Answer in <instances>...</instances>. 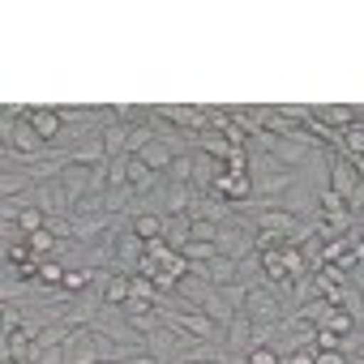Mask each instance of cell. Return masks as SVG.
<instances>
[{"mask_svg":"<svg viewBox=\"0 0 364 364\" xmlns=\"http://www.w3.org/2000/svg\"><path fill=\"white\" fill-rule=\"evenodd\" d=\"M159 116H163V120H171L176 129L193 133V137L210 129V116H206V107H189V103H159Z\"/></svg>","mask_w":364,"mask_h":364,"instance_id":"obj_1","label":"cell"},{"mask_svg":"<svg viewBox=\"0 0 364 364\" xmlns=\"http://www.w3.org/2000/svg\"><path fill=\"white\" fill-rule=\"evenodd\" d=\"M31 202H35L43 215H73V198L65 193L60 180H43V185H35Z\"/></svg>","mask_w":364,"mask_h":364,"instance_id":"obj_2","label":"cell"},{"mask_svg":"<svg viewBox=\"0 0 364 364\" xmlns=\"http://www.w3.org/2000/svg\"><path fill=\"white\" fill-rule=\"evenodd\" d=\"M141 257H146V240L137 236V232H129V236H120L116 240V274H137V266H141Z\"/></svg>","mask_w":364,"mask_h":364,"instance_id":"obj_3","label":"cell"},{"mask_svg":"<svg viewBox=\"0 0 364 364\" xmlns=\"http://www.w3.org/2000/svg\"><path fill=\"white\" fill-rule=\"evenodd\" d=\"M355 189H360V167L351 159H334L330 163V193H338L343 202H351Z\"/></svg>","mask_w":364,"mask_h":364,"instance_id":"obj_4","label":"cell"},{"mask_svg":"<svg viewBox=\"0 0 364 364\" xmlns=\"http://www.w3.org/2000/svg\"><path fill=\"white\" fill-rule=\"evenodd\" d=\"M223 171H228V163H219V159L193 150V189H198V193H215V185H219Z\"/></svg>","mask_w":364,"mask_h":364,"instance_id":"obj_5","label":"cell"},{"mask_svg":"<svg viewBox=\"0 0 364 364\" xmlns=\"http://www.w3.org/2000/svg\"><path fill=\"white\" fill-rule=\"evenodd\" d=\"M189 219H193V223H228V219H232V206H228L223 198H215V193H202V198H193Z\"/></svg>","mask_w":364,"mask_h":364,"instance_id":"obj_6","label":"cell"},{"mask_svg":"<svg viewBox=\"0 0 364 364\" xmlns=\"http://www.w3.org/2000/svg\"><path fill=\"white\" fill-rule=\"evenodd\" d=\"M193 240V219L189 215H163V245H171L176 253H185Z\"/></svg>","mask_w":364,"mask_h":364,"instance_id":"obj_7","label":"cell"},{"mask_svg":"<svg viewBox=\"0 0 364 364\" xmlns=\"http://www.w3.org/2000/svg\"><path fill=\"white\" fill-rule=\"evenodd\" d=\"M223 330H228V351L232 355H249L253 351V321H249V313H236Z\"/></svg>","mask_w":364,"mask_h":364,"instance_id":"obj_8","label":"cell"},{"mask_svg":"<svg viewBox=\"0 0 364 364\" xmlns=\"http://www.w3.org/2000/svg\"><path fill=\"white\" fill-rule=\"evenodd\" d=\"M22 159H39V154H48V141L39 137V129L31 124V120H22L18 129H14V141H9Z\"/></svg>","mask_w":364,"mask_h":364,"instance_id":"obj_9","label":"cell"},{"mask_svg":"<svg viewBox=\"0 0 364 364\" xmlns=\"http://www.w3.org/2000/svg\"><path fill=\"white\" fill-rule=\"evenodd\" d=\"M146 351H150L154 360L171 364V360L180 355V334H176V330H167V326H159L154 334H146Z\"/></svg>","mask_w":364,"mask_h":364,"instance_id":"obj_10","label":"cell"},{"mask_svg":"<svg viewBox=\"0 0 364 364\" xmlns=\"http://www.w3.org/2000/svg\"><path fill=\"white\" fill-rule=\"evenodd\" d=\"M313 116H317L321 124H330V129L347 133V129L355 124V103H330V107H313Z\"/></svg>","mask_w":364,"mask_h":364,"instance_id":"obj_11","label":"cell"},{"mask_svg":"<svg viewBox=\"0 0 364 364\" xmlns=\"http://www.w3.org/2000/svg\"><path fill=\"white\" fill-rule=\"evenodd\" d=\"M107 236V215H73V240L95 245Z\"/></svg>","mask_w":364,"mask_h":364,"instance_id":"obj_12","label":"cell"},{"mask_svg":"<svg viewBox=\"0 0 364 364\" xmlns=\"http://www.w3.org/2000/svg\"><path fill=\"white\" fill-rule=\"evenodd\" d=\"M69 163H77V167H99V163H107L103 133H99V137H90V141H82V146H73V150H69Z\"/></svg>","mask_w":364,"mask_h":364,"instance_id":"obj_13","label":"cell"},{"mask_svg":"<svg viewBox=\"0 0 364 364\" xmlns=\"http://www.w3.org/2000/svg\"><path fill=\"white\" fill-rule=\"evenodd\" d=\"M90 171H95V167H77V163H69V167L60 171V185H65V193H69L73 202L90 193Z\"/></svg>","mask_w":364,"mask_h":364,"instance_id":"obj_14","label":"cell"},{"mask_svg":"<svg viewBox=\"0 0 364 364\" xmlns=\"http://www.w3.org/2000/svg\"><path fill=\"white\" fill-rule=\"evenodd\" d=\"M236 283H240L245 291H253V287L270 283V279H266V270H262V257H257V253H249V257H240V262H236Z\"/></svg>","mask_w":364,"mask_h":364,"instance_id":"obj_15","label":"cell"},{"mask_svg":"<svg viewBox=\"0 0 364 364\" xmlns=\"http://www.w3.org/2000/svg\"><path fill=\"white\" fill-rule=\"evenodd\" d=\"M202 313H206V317H210L215 326H228V321H232L236 313H245V309H236V304L228 300V291H223V287H215V296H210V300L202 304Z\"/></svg>","mask_w":364,"mask_h":364,"instance_id":"obj_16","label":"cell"},{"mask_svg":"<svg viewBox=\"0 0 364 364\" xmlns=\"http://www.w3.org/2000/svg\"><path fill=\"white\" fill-rule=\"evenodd\" d=\"M31 124L39 129V137H43L48 146H52V141L60 137V129H65V124H60V112H56V107H35V112H31Z\"/></svg>","mask_w":364,"mask_h":364,"instance_id":"obj_17","label":"cell"},{"mask_svg":"<svg viewBox=\"0 0 364 364\" xmlns=\"http://www.w3.org/2000/svg\"><path fill=\"white\" fill-rule=\"evenodd\" d=\"M137 159H141L146 167H154V171H167V167H171V163H176L180 154H176V150H171L167 141H159V137H154V141H150V146H146V150H141Z\"/></svg>","mask_w":364,"mask_h":364,"instance_id":"obj_18","label":"cell"},{"mask_svg":"<svg viewBox=\"0 0 364 364\" xmlns=\"http://www.w3.org/2000/svg\"><path fill=\"white\" fill-rule=\"evenodd\" d=\"M133 202H137V189H133V185L103 193V210H107V215H129V219H133Z\"/></svg>","mask_w":364,"mask_h":364,"instance_id":"obj_19","label":"cell"},{"mask_svg":"<svg viewBox=\"0 0 364 364\" xmlns=\"http://www.w3.org/2000/svg\"><path fill=\"white\" fill-rule=\"evenodd\" d=\"M198 150L202 154H210V159H219V163H228V154L236 150L223 133H215V129H206V133H198Z\"/></svg>","mask_w":364,"mask_h":364,"instance_id":"obj_20","label":"cell"},{"mask_svg":"<svg viewBox=\"0 0 364 364\" xmlns=\"http://www.w3.org/2000/svg\"><path fill=\"white\" fill-rule=\"evenodd\" d=\"M129 124H112V129H103V146H107V159H120V154H129Z\"/></svg>","mask_w":364,"mask_h":364,"instance_id":"obj_21","label":"cell"},{"mask_svg":"<svg viewBox=\"0 0 364 364\" xmlns=\"http://www.w3.org/2000/svg\"><path fill=\"white\" fill-rule=\"evenodd\" d=\"M206 279H210L215 287H228V283H236V262L219 253L215 262H206Z\"/></svg>","mask_w":364,"mask_h":364,"instance_id":"obj_22","label":"cell"},{"mask_svg":"<svg viewBox=\"0 0 364 364\" xmlns=\"http://www.w3.org/2000/svg\"><path fill=\"white\" fill-rule=\"evenodd\" d=\"M133 296V274H112L107 291H103V304H124Z\"/></svg>","mask_w":364,"mask_h":364,"instance_id":"obj_23","label":"cell"},{"mask_svg":"<svg viewBox=\"0 0 364 364\" xmlns=\"http://www.w3.org/2000/svg\"><path fill=\"white\" fill-rule=\"evenodd\" d=\"M163 176H167V185H193V154H180Z\"/></svg>","mask_w":364,"mask_h":364,"instance_id":"obj_24","label":"cell"},{"mask_svg":"<svg viewBox=\"0 0 364 364\" xmlns=\"http://www.w3.org/2000/svg\"><path fill=\"white\" fill-rule=\"evenodd\" d=\"M133 232L150 245V240H163V215H137L133 219Z\"/></svg>","mask_w":364,"mask_h":364,"instance_id":"obj_25","label":"cell"},{"mask_svg":"<svg viewBox=\"0 0 364 364\" xmlns=\"http://www.w3.org/2000/svg\"><path fill=\"white\" fill-rule=\"evenodd\" d=\"M300 257H304L309 270H321V266H326V240H321V236H309V240L300 245Z\"/></svg>","mask_w":364,"mask_h":364,"instance_id":"obj_26","label":"cell"},{"mask_svg":"<svg viewBox=\"0 0 364 364\" xmlns=\"http://www.w3.org/2000/svg\"><path fill=\"white\" fill-rule=\"evenodd\" d=\"M317 274V291L326 296V291H334V287H347V270H338V266H321V270H313Z\"/></svg>","mask_w":364,"mask_h":364,"instance_id":"obj_27","label":"cell"},{"mask_svg":"<svg viewBox=\"0 0 364 364\" xmlns=\"http://www.w3.org/2000/svg\"><path fill=\"white\" fill-rule=\"evenodd\" d=\"M326 313H330V300H326V296H317V300L300 304L291 317H300V321H309V326H321V321H326Z\"/></svg>","mask_w":364,"mask_h":364,"instance_id":"obj_28","label":"cell"},{"mask_svg":"<svg viewBox=\"0 0 364 364\" xmlns=\"http://www.w3.org/2000/svg\"><path fill=\"white\" fill-rule=\"evenodd\" d=\"M321 326H326V330H334V334H343V338H347V334H351V330H355V313H347V309H330V313H326V321H321Z\"/></svg>","mask_w":364,"mask_h":364,"instance_id":"obj_29","label":"cell"},{"mask_svg":"<svg viewBox=\"0 0 364 364\" xmlns=\"http://www.w3.org/2000/svg\"><path fill=\"white\" fill-rule=\"evenodd\" d=\"M26 240H31V253H35V257H52V249H56V236H52L48 228H39V232H31Z\"/></svg>","mask_w":364,"mask_h":364,"instance_id":"obj_30","label":"cell"},{"mask_svg":"<svg viewBox=\"0 0 364 364\" xmlns=\"http://www.w3.org/2000/svg\"><path fill=\"white\" fill-rule=\"evenodd\" d=\"M26 206H31L26 198H0V223H18Z\"/></svg>","mask_w":364,"mask_h":364,"instance_id":"obj_31","label":"cell"},{"mask_svg":"<svg viewBox=\"0 0 364 364\" xmlns=\"http://www.w3.org/2000/svg\"><path fill=\"white\" fill-rule=\"evenodd\" d=\"M69 296H82V291H90V270H65V283H60Z\"/></svg>","mask_w":364,"mask_h":364,"instance_id":"obj_32","label":"cell"},{"mask_svg":"<svg viewBox=\"0 0 364 364\" xmlns=\"http://www.w3.org/2000/svg\"><path fill=\"white\" fill-rule=\"evenodd\" d=\"M133 300L159 304V287H154V279H141V274H133Z\"/></svg>","mask_w":364,"mask_h":364,"instance_id":"obj_33","label":"cell"},{"mask_svg":"<svg viewBox=\"0 0 364 364\" xmlns=\"http://www.w3.org/2000/svg\"><path fill=\"white\" fill-rule=\"evenodd\" d=\"M150 141H154V133H150V124H137V129L129 133V154L137 159V154H141V150H146Z\"/></svg>","mask_w":364,"mask_h":364,"instance_id":"obj_34","label":"cell"},{"mask_svg":"<svg viewBox=\"0 0 364 364\" xmlns=\"http://www.w3.org/2000/svg\"><path fill=\"white\" fill-rule=\"evenodd\" d=\"M73 215H107V210H103V193H86V198H77V202H73Z\"/></svg>","mask_w":364,"mask_h":364,"instance_id":"obj_35","label":"cell"},{"mask_svg":"<svg viewBox=\"0 0 364 364\" xmlns=\"http://www.w3.org/2000/svg\"><path fill=\"white\" fill-rule=\"evenodd\" d=\"M43 223H48V215H43L39 206H26V210H22V219H18V228H22L26 236H31V232H39Z\"/></svg>","mask_w":364,"mask_h":364,"instance_id":"obj_36","label":"cell"},{"mask_svg":"<svg viewBox=\"0 0 364 364\" xmlns=\"http://www.w3.org/2000/svg\"><path fill=\"white\" fill-rule=\"evenodd\" d=\"M185 257H189V262H215V257H219V245H202V240H189Z\"/></svg>","mask_w":364,"mask_h":364,"instance_id":"obj_37","label":"cell"},{"mask_svg":"<svg viewBox=\"0 0 364 364\" xmlns=\"http://www.w3.org/2000/svg\"><path fill=\"white\" fill-rule=\"evenodd\" d=\"M313 347H317V351H343V334H334V330L317 326V338H313Z\"/></svg>","mask_w":364,"mask_h":364,"instance_id":"obj_38","label":"cell"},{"mask_svg":"<svg viewBox=\"0 0 364 364\" xmlns=\"http://www.w3.org/2000/svg\"><path fill=\"white\" fill-rule=\"evenodd\" d=\"M343 146H347V154H351V159H355V154H364V124H360V120L343 133Z\"/></svg>","mask_w":364,"mask_h":364,"instance_id":"obj_39","label":"cell"},{"mask_svg":"<svg viewBox=\"0 0 364 364\" xmlns=\"http://www.w3.org/2000/svg\"><path fill=\"white\" fill-rule=\"evenodd\" d=\"M249 364H283V355L274 347H253L249 351Z\"/></svg>","mask_w":364,"mask_h":364,"instance_id":"obj_40","label":"cell"},{"mask_svg":"<svg viewBox=\"0 0 364 364\" xmlns=\"http://www.w3.org/2000/svg\"><path fill=\"white\" fill-rule=\"evenodd\" d=\"M228 171H232V176H249V154H245V150H232V154H228Z\"/></svg>","mask_w":364,"mask_h":364,"instance_id":"obj_41","label":"cell"},{"mask_svg":"<svg viewBox=\"0 0 364 364\" xmlns=\"http://www.w3.org/2000/svg\"><path fill=\"white\" fill-rule=\"evenodd\" d=\"M283 364H317V347H300V351H291Z\"/></svg>","mask_w":364,"mask_h":364,"instance_id":"obj_42","label":"cell"},{"mask_svg":"<svg viewBox=\"0 0 364 364\" xmlns=\"http://www.w3.org/2000/svg\"><path fill=\"white\" fill-rule=\"evenodd\" d=\"M317 364H347L343 351H317Z\"/></svg>","mask_w":364,"mask_h":364,"instance_id":"obj_43","label":"cell"},{"mask_svg":"<svg viewBox=\"0 0 364 364\" xmlns=\"http://www.w3.org/2000/svg\"><path fill=\"white\" fill-rule=\"evenodd\" d=\"M223 364H249V355H232V351H228V360H223Z\"/></svg>","mask_w":364,"mask_h":364,"instance_id":"obj_44","label":"cell"},{"mask_svg":"<svg viewBox=\"0 0 364 364\" xmlns=\"http://www.w3.org/2000/svg\"><path fill=\"white\" fill-rule=\"evenodd\" d=\"M347 364H364V355H360V351H355V355H347Z\"/></svg>","mask_w":364,"mask_h":364,"instance_id":"obj_45","label":"cell"},{"mask_svg":"<svg viewBox=\"0 0 364 364\" xmlns=\"http://www.w3.org/2000/svg\"><path fill=\"white\" fill-rule=\"evenodd\" d=\"M355 120H360V124H364V103H360V107H355Z\"/></svg>","mask_w":364,"mask_h":364,"instance_id":"obj_46","label":"cell"},{"mask_svg":"<svg viewBox=\"0 0 364 364\" xmlns=\"http://www.w3.org/2000/svg\"><path fill=\"white\" fill-rule=\"evenodd\" d=\"M0 364H18V360H0Z\"/></svg>","mask_w":364,"mask_h":364,"instance_id":"obj_47","label":"cell"},{"mask_svg":"<svg viewBox=\"0 0 364 364\" xmlns=\"http://www.w3.org/2000/svg\"><path fill=\"white\" fill-rule=\"evenodd\" d=\"M360 300H364V291H360Z\"/></svg>","mask_w":364,"mask_h":364,"instance_id":"obj_48","label":"cell"}]
</instances>
